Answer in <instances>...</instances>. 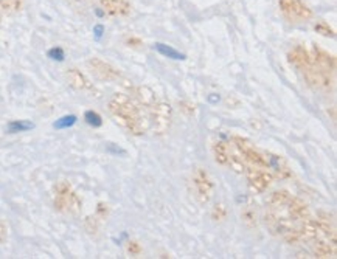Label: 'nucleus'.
<instances>
[{
    "mask_svg": "<svg viewBox=\"0 0 337 259\" xmlns=\"http://www.w3.org/2000/svg\"><path fill=\"white\" fill-rule=\"evenodd\" d=\"M107 109L115 121L131 135L140 137L148 131V120L142 114V107L125 93H115L107 102Z\"/></svg>",
    "mask_w": 337,
    "mask_h": 259,
    "instance_id": "obj_1",
    "label": "nucleus"
},
{
    "mask_svg": "<svg viewBox=\"0 0 337 259\" xmlns=\"http://www.w3.org/2000/svg\"><path fill=\"white\" fill-rule=\"evenodd\" d=\"M145 111H146L148 126L154 131V134L157 135L166 134L173 121V107L170 102L155 96L145 107Z\"/></svg>",
    "mask_w": 337,
    "mask_h": 259,
    "instance_id": "obj_2",
    "label": "nucleus"
},
{
    "mask_svg": "<svg viewBox=\"0 0 337 259\" xmlns=\"http://www.w3.org/2000/svg\"><path fill=\"white\" fill-rule=\"evenodd\" d=\"M83 202L78 194L72 189L67 182H60L54 186V208L58 211H66L70 214H78L81 211Z\"/></svg>",
    "mask_w": 337,
    "mask_h": 259,
    "instance_id": "obj_3",
    "label": "nucleus"
},
{
    "mask_svg": "<svg viewBox=\"0 0 337 259\" xmlns=\"http://www.w3.org/2000/svg\"><path fill=\"white\" fill-rule=\"evenodd\" d=\"M191 186L196 200L201 205H207L214 194V182L208 171L202 166H196L191 172Z\"/></svg>",
    "mask_w": 337,
    "mask_h": 259,
    "instance_id": "obj_4",
    "label": "nucleus"
},
{
    "mask_svg": "<svg viewBox=\"0 0 337 259\" xmlns=\"http://www.w3.org/2000/svg\"><path fill=\"white\" fill-rule=\"evenodd\" d=\"M278 8L289 22L294 24L308 22L314 17L312 8L305 0H278Z\"/></svg>",
    "mask_w": 337,
    "mask_h": 259,
    "instance_id": "obj_5",
    "label": "nucleus"
},
{
    "mask_svg": "<svg viewBox=\"0 0 337 259\" xmlns=\"http://www.w3.org/2000/svg\"><path fill=\"white\" fill-rule=\"evenodd\" d=\"M305 81L309 87H312L315 92H322V93H329L334 89V75L328 73L319 67H315L314 64H311L308 69H305L303 72Z\"/></svg>",
    "mask_w": 337,
    "mask_h": 259,
    "instance_id": "obj_6",
    "label": "nucleus"
},
{
    "mask_svg": "<svg viewBox=\"0 0 337 259\" xmlns=\"http://www.w3.org/2000/svg\"><path fill=\"white\" fill-rule=\"evenodd\" d=\"M232 144L241 154V157L244 159V162L247 165L267 168L266 166V160H264V154L250 140H247L244 137H240V135H233L232 137Z\"/></svg>",
    "mask_w": 337,
    "mask_h": 259,
    "instance_id": "obj_7",
    "label": "nucleus"
},
{
    "mask_svg": "<svg viewBox=\"0 0 337 259\" xmlns=\"http://www.w3.org/2000/svg\"><path fill=\"white\" fill-rule=\"evenodd\" d=\"M244 174L247 177V183H249L250 189L256 194H263L264 191H267V188L273 182V176L270 174V171L267 168H263V166L247 165Z\"/></svg>",
    "mask_w": 337,
    "mask_h": 259,
    "instance_id": "obj_8",
    "label": "nucleus"
},
{
    "mask_svg": "<svg viewBox=\"0 0 337 259\" xmlns=\"http://www.w3.org/2000/svg\"><path fill=\"white\" fill-rule=\"evenodd\" d=\"M264 160H266V166L270 171V174L273 176V179H280V180H288L292 177V171L288 165V162L278 155L275 152L270 150H264Z\"/></svg>",
    "mask_w": 337,
    "mask_h": 259,
    "instance_id": "obj_9",
    "label": "nucleus"
},
{
    "mask_svg": "<svg viewBox=\"0 0 337 259\" xmlns=\"http://www.w3.org/2000/svg\"><path fill=\"white\" fill-rule=\"evenodd\" d=\"M87 66L103 81H117L122 76V73L117 67H114L112 64H109L100 58H90L87 61Z\"/></svg>",
    "mask_w": 337,
    "mask_h": 259,
    "instance_id": "obj_10",
    "label": "nucleus"
},
{
    "mask_svg": "<svg viewBox=\"0 0 337 259\" xmlns=\"http://www.w3.org/2000/svg\"><path fill=\"white\" fill-rule=\"evenodd\" d=\"M285 210L288 213V216L295 221L297 224H302L303 221H306L309 216H311V211H309V206L305 203V200H302L300 197H295V196H289L286 205H285Z\"/></svg>",
    "mask_w": 337,
    "mask_h": 259,
    "instance_id": "obj_11",
    "label": "nucleus"
},
{
    "mask_svg": "<svg viewBox=\"0 0 337 259\" xmlns=\"http://www.w3.org/2000/svg\"><path fill=\"white\" fill-rule=\"evenodd\" d=\"M311 51V59H312V64L315 66V67H319V69H322V70H325V72H328V73H335V67H337V64H335V58L329 53V51H326V50H323L322 47H319V45H312V48L309 50Z\"/></svg>",
    "mask_w": 337,
    "mask_h": 259,
    "instance_id": "obj_12",
    "label": "nucleus"
},
{
    "mask_svg": "<svg viewBox=\"0 0 337 259\" xmlns=\"http://www.w3.org/2000/svg\"><path fill=\"white\" fill-rule=\"evenodd\" d=\"M101 10L110 17H126L132 11L129 0H98Z\"/></svg>",
    "mask_w": 337,
    "mask_h": 259,
    "instance_id": "obj_13",
    "label": "nucleus"
},
{
    "mask_svg": "<svg viewBox=\"0 0 337 259\" xmlns=\"http://www.w3.org/2000/svg\"><path fill=\"white\" fill-rule=\"evenodd\" d=\"M288 61L294 67H297L300 72H303L305 69H308L312 64L311 51L308 48H305L303 45H295L288 51Z\"/></svg>",
    "mask_w": 337,
    "mask_h": 259,
    "instance_id": "obj_14",
    "label": "nucleus"
},
{
    "mask_svg": "<svg viewBox=\"0 0 337 259\" xmlns=\"http://www.w3.org/2000/svg\"><path fill=\"white\" fill-rule=\"evenodd\" d=\"M312 244V254L314 257H320V259H326V257H335V251H337V244L326 241V239H315L311 242Z\"/></svg>",
    "mask_w": 337,
    "mask_h": 259,
    "instance_id": "obj_15",
    "label": "nucleus"
},
{
    "mask_svg": "<svg viewBox=\"0 0 337 259\" xmlns=\"http://www.w3.org/2000/svg\"><path fill=\"white\" fill-rule=\"evenodd\" d=\"M66 79L76 90H90L92 89V84L89 82L87 76L81 70H78V69H67Z\"/></svg>",
    "mask_w": 337,
    "mask_h": 259,
    "instance_id": "obj_16",
    "label": "nucleus"
},
{
    "mask_svg": "<svg viewBox=\"0 0 337 259\" xmlns=\"http://www.w3.org/2000/svg\"><path fill=\"white\" fill-rule=\"evenodd\" d=\"M213 157L214 162L221 166H227L229 162V143L224 140H217L213 143Z\"/></svg>",
    "mask_w": 337,
    "mask_h": 259,
    "instance_id": "obj_17",
    "label": "nucleus"
},
{
    "mask_svg": "<svg viewBox=\"0 0 337 259\" xmlns=\"http://www.w3.org/2000/svg\"><path fill=\"white\" fill-rule=\"evenodd\" d=\"M241 221L246 224L247 228H256L258 225V211L252 202L241 206Z\"/></svg>",
    "mask_w": 337,
    "mask_h": 259,
    "instance_id": "obj_18",
    "label": "nucleus"
},
{
    "mask_svg": "<svg viewBox=\"0 0 337 259\" xmlns=\"http://www.w3.org/2000/svg\"><path fill=\"white\" fill-rule=\"evenodd\" d=\"M227 166H230L233 171H236L240 174H244L246 166H247V163L241 157V154L235 149V146L232 143H229V162H227Z\"/></svg>",
    "mask_w": 337,
    "mask_h": 259,
    "instance_id": "obj_19",
    "label": "nucleus"
},
{
    "mask_svg": "<svg viewBox=\"0 0 337 259\" xmlns=\"http://www.w3.org/2000/svg\"><path fill=\"white\" fill-rule=\"evenodd\" d=\"M154 50H157L162 56L170 58V59H174V61H184V59L187 58L184 53H181V51L176 50L174 47L166 45V44H162V42H155V44H154Z\"/></svg>",
    "mask_w": 337,
    "mask_h": 259,
    "instance_id": "obj_20",
    "label": "nucleus"
},
{
    "mask_svg": "<svg viewBox=\"0 0 337 259\" xmlns=\"http://www.w3.org/2000/svg\"><path fill=\"white\" fill-rule=\"evenodd\" d=\"M24 7V0H0V16L17 13Z\"/></svg>",
    "mask_w": 337,
    "mask_h": 259,
    "instance_id": "obj_21",
    "label": "nucleus"
},
{
    "mask_svg": "<svg viewBox=\"0 0 337 259\" xmlns=\"http://www.w3.org/2000/svg\"><path fill=\"white\" fill-rule=\"evenodd\" d=\"M34 127V124L31 121H27V120H14V121H10L7 124V132L8 134H17V132H27V131H31Z\"/></svg>",
    "mask_w": 337,
    "mask_h": 259,
    "instance_id": "obj_22",
    "label": "nucleus"
},
{
    "mask_svg": "<svg viewBox=\"0 0 337 259\" xmlns=\"http://www.w3.org/2000/svg\"><path fill=\"white\" fill-rule=\"evenodd\" d=\"M314 31H315L317 34L323 36V37H331V39L335 37V30H334L326 20H317V22L314 24Z\"/></svg>",
    "mask_w": 337,
    "mask_h": 259,
    "instance_id": "obj_23",
    "label": "nucleus"
},
{
    "mask_svg": "<svg viewBox=\"0 0 337 259\" xmlns=\"http://www.w3.org/2000/svg\"><path fill=\"white\" fill-rule=\"evenodd\" d=\"M210 216H211V219H213L214 222H222L224 219L227 218V208H226V205H224V203H216L213 208H211Z\"/></svg>",
    "mask_w": 337,
    "mask_h": 259,
    "instance_id": "obj_24",
    "label": "nucleus"
},
{
    "mask_svg": "<svg viewBox=\"0 0 337 259\" xmlns=\"http://www.w3.org/2000/svg\"><path fill=\"white\" fill-rule=\"evenodd\" d=\"M84 120H86V123H87L89 126H92V127H101V126H103V118H101V115L96 114L95 111H87V112L84 114Z\"/></svg>",
    "mask_w": 337,
    "mask_h": 259,
    "instance_id": "obj_25",
    "label": "nucleus"
},
{
    "mask_svg": "<svg viewBox=\"0 0 337 259\" xmlns=\"http://www.w3.org/2000/svg\"><path fill=\"white\" fill-rule=\"evenodd\" d=\"M75 123H76L75 115H66V117H61L60 120H56L53 127L54 129H67V127H72Z\"/></svg>",
    "mask_w": 337,
    "mask_h": 259,
    "instance_id": "obj_26",
    "label": "nucleus"
},
{
    "mask_svg": "<svg viewBox=\"0 0 337 259\" xmlns=\"http://www.w3.org/2000/svg\"><path fill=\"white\" fill-rule=\"evenodd\" d=\"M126 248H128V253H129V254H132V256H138V254H142V253H143V247L140 245V242H138V241H134V239L128 241V245H126Z\"/></svg>",
    "mask_w": 337,
    "mask_h": 259,
    "instance_id": "obj_27",
    "label": "nucleus"
},
{
    "mask_svg": "<svg viewBox=\"0 0 337 259\" xmlns=\"http://www.w3.org/2000/svg\"><path fill=\"white\" fill-rule=\"evenodd\" d=\"M179 107H181V112L185 114L187 117H191L196 112V106L193 104V102H190V101H181L179 102Z\"/></svg>",
    "mask_w": 337,
    "mask_h": 259,
    "instance_id": "obj_28",
    "label": "nucleus"
},
{
    "mask_svg": "<svg viewBox=\"0 0 337 259\" xmlns=\"http://www.w3.org/2000/svg\"><path fill=\"white\" fill-rule=\"evenodd\" d=\"M48 58H51L53 61H64V58H66L64 50L61 47H54V48L48 50Z\"/></svg>",
    "mask_w": 337,
    "mask_h": 259,
    "instance_id": "obj_29",
    "label": "nucleus"
},
{
    "mask_svg": "<svg viewBox=\"0 0 337 259\" xmlns=\"http://www.w3.org/2000/svg\"><path fill=\"white\" fill-rule=\"evenodd\" d=\"M125 42L128 47H142L143 45V40L138 36H129V37H126Z\"/></svg>",
    "mask_w": 337,
    "mask_h": 259,
    "instance_id": "obj_30",
    "label": "nucleus"
},
{
    "mask_svg": "<svg viewBox=\"0 0 337 259\" xmlns=\"http://www.w3.org/2000/svg\"><path fill=\"white\" fill-rule=\"evenodd\" d=\"M7 236H8V231H7V225L0 221V244H4L7 241Z\"/></svg>",
    "mask_w": 337,
    "mask_h": 259,
    "instance_id": "obj_31",
    "label": "nucleus"
},
{
    "mask_svg": "<svg viewBox=\"0 0 337 259\" xmlns=\"http://www.w3.org/2000/svg\"><path fill=\"white\" fill-rule=\"evenodd\" d=\"M98 216L101 218V219H104L106 216H107V213H109V210H107V205L106 203H98Z\"/></svg>",
    "mask_w": 337,
    "mask_h": 259,
    "instance_id": "obj_32",
    "label": "nucleus"
},
{
    "mask_svg": "<svg viewBox=\"0 0 337 259\" xmlns=\"http://www.w3.org/2000/svg\"><path fill=\"white\" fill-rule=\"evenodd\" d=\"M208 99H210L211 102H216V101H219V96H213V95H211V96H210Z\"/></svg>",
    "mask_w": 337,
    "mask_h": 259,
    "instance_id": "obj_33",
    "label": "nucleus"
}]
</instances>
